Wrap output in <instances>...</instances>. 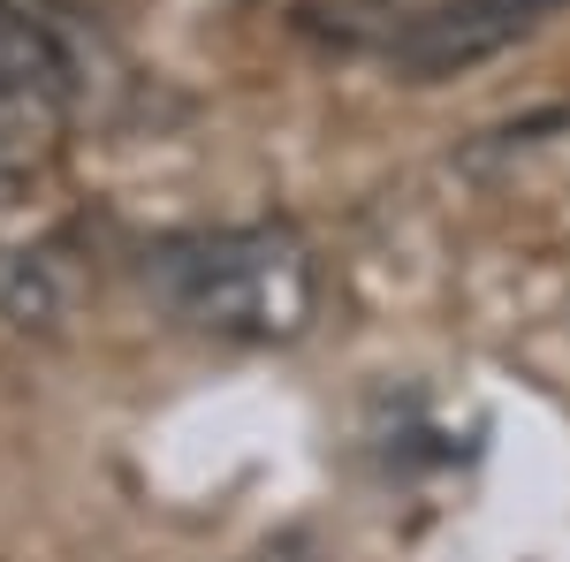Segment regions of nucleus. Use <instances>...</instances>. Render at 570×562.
Instances as JSON below:
<instances>
[{
    "label": "nucleus",
    "mask_w": 570,
    "mask_h": 562,
    "mask_svg": "<svg viewBox=\"0 0 570 562\" xmlns=\"http://www.w3.org/2000/svg\"><path fill=\"white\" fill-rule=\"evenodd\" d=\"M168 297L220 335H297L312 312V266L282 228H236V236H198L160 252Z\"/></svg>",
    "instance_id": "nucleus-1"
},
{
    "label": "nucleus",
    "mask_w": 570,
    "mask_h": 562,
    "mask_svg": "<svg viewBox=\"0 0 570 562\" xmlns=\"http://www.w3.org/2000/svg\"><path fill=\"white\" fill-rule=\"evenodd\" d=\"M532 23L510 16V8H487V0H434L419 16H403L389 39V61L411 77V85H441V77H464L494 61L502 46H518Z\"/></svg>",
    "instance_id": "nucleus-2"
},
{
    "label": "nucleus",
    "mask_w": 570,
    "mask_h": 562,
    "mask_svg": "<svg viewBox=\"0 0 570 562\" xmlns=\"http://www.w3.org/2000/svg\"><path fill=\"white\" fill-rule=\"evenodd\" d=\"M61 274L53 259L39 252H0V327H16V335H46L53 319H61Z\"/></svg>",
    "instance_id": "nucleus-3"
},
{
    "label": "nucleus",
    "mask_w": 570,
    "mask_h": 562,
    "mask_svg": "<svg viewBox=\"0 0 570 562\" xmlns=\"http://www.w3.org/2000/svg\"><path fill=\"white\" fill-rule=\"evenodd\" d=\"M487 8H510V16L540 23V16H556V8H570V0H487Z\"/></svg>",
    "instance_id": "nucleus-4"
},
{
    "label": "nucleus",
    "mask_w": 570,
    "mask_h": 562,
    "mask_svg": "<svg viewBox=\"0 0 570 562\" xmlns=\"http://www.w3.org/2000/svg\"><path fill=\"white\" fill-rule=\"evenodd\" d=\"M252 562H289V555H274V548H266V555H252Z\"/></svg>",
    "instance_id": "nucleus-5"
}]
</instances>
